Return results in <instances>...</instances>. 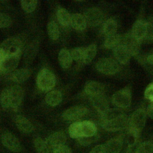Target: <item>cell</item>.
Returning <instances> with one entry per match:
<instances>
[{"label": "cell", "mask_w": 153, "mask_h": 153, "mask_svg": "<svg viewBox=\"0 0 153 153\" xmlns=\"http://www.w3.org/2000/svg\"><path fill=\"white\" fill-rule=\"evenodd\" d=\"M147 114L146 109L139 108L136 109L128 118L127 134L139 141L141 133L145 127Z\"/></svg>", "instance_id": "1"}, {"label": "cell", "mask_w": 153, "mask_h": 153, "mask_svg": "<svg viewBox=\"0 0 153 153\" xmlns=\"http://www.w3.org/2000/svg\"><path fill=\"white\" fill-rule=\"evenodd\" d=\"M128 118L124 112L108 120H99V125L106 131L115 132L127 128Z\"/></svg>", "instance_id": "2"}, {"label": "cell", "mask_w": 153, "mask_h": 153, "mask_svg": "<svg viewBox=\"0 0 153 153\" xmlns=\"http://www.w3.org/2000/svg\"><path fill=\"white\" fill-rule=\"evenodd\" d=\"M112 103L118 109L128 108L131 103V89L127 85L114 93L111 97Z\"/></svg>", "instance_id": "3"}, {"label": "cell", "mask_w": 153, "mask_h": 153, "mask_svg": "<svg viewBox=\"0 0 153 153\" xmlns=\"http://www.w3.org/2000/svg\"><path fill=\"white\" fill-rule=\"evenodd\" d=\"M36 84L43 91L51 90L56 84V77L54 74L46 68L42 69L36 77Z\"/></svg>", "instance_id": "4"}, {"label": "cell", "mask_w": 153, "mask_h": 153, "mask_svg": "<svg viewBox=\"0 0 153 153\" xmlns=\"http://www.w3.org/2000/svg\"><path fill=\"white\" fill-rule=\"evenodd\" d=\"M96 68L99 72L107 75H115L120 69L119 63L111 57H103L99 59L96 63Z\"/></svg>", "instance_id": "5"}, {"label": "cell", "mask_w": 153, "mask_h": 153, "mask_svg": "<svg viewBox=\"0 0 153 153\" xmlns=\"http://www.w3.org/2000/svg\"><path fill=\"white\" fill-rule=\"evenodd\" d=\"M126 139L125 133H120L103 143V153H120L122 150Z\"/></svg>", "instance_id": "6"}, {"label": "cell", "mask_w": 153, "mask_h": 153, "mask_svg": "<svg viewBox=\"0 0 153 153\" xmlns=\"http://www.w3.org/2000/svg\"><path fill=\"white\" fill-rule=\"evenodd\" d=\"M0 48L7 56L19 54L22 53V42L18 38L10 37L2 42Z\"/></svg>", "instance_id": "7"}, {"label": "cell", "mask_w": 153, "mask_h": 153, "mask_svg": "<svg viewBox=\"0 0 153 153\" xmlns=\"http://www.w3.org/2000/svg\"><path fill=\"white\" fill-rule=\"evenodd\" d=\"M1 140L2 145L10 151L14 152H19L22 150V145L17 139L13 133L10 131H4L1 136Z\"/></svg>", "instance_id": "8"}, {"label": "cell", "mask_w": 153, "mask_h": 153, "mask_svg": "<svg viewBox=\"0 0 153 153\" xmlns=\"http://www.w3.org/2000/svg\"><path fill=\"white\" fill-rule=\"evenodd\" d=\"M120 44L127 50L131 56H137L139 53L141 43L131 35V32L122 36Z\"/></svg>", "instance_id": "9"}, {"label": "cell", "mask_w": 153, "mask_h": 153, "mask_svg": "<svg viewBox=\"0 0 153 153\" xmlns=\"http://www.w3.org/2000/svg\"><path fill=\"white\" fill-rule=\"evenodd\" d=\"M84 16L87 24L92 27H95L101 24L104 19L103 12L100 9L95 7L87 10Z\"/></svg>", "instance_id": "10"}, {"label": "cell", "mask_w": 153, "mask_h": 153, "mask_svg": "<svg viewBox=\"0 0 153 153\" xmlns=\"http://www.w3.org/2000/svg\"><path fill=\"white\" fill-rule=\"evenodd\" d=\"M88 112V109L81 105L72 106L66 109L62 114L63 118L68 121H74L83 117Z\"/></svg>", "instance_id": "11"}, {"label": "cell", "mask_w": 153, "mask_h": 153, "mask_svg": "<svg viewBox=\"0 0 153 153\" xmlns=\"http://www.w3.org/2000/svg\"><path fill=\"white\" fill-rule=\"evenodd\" d=\"M11 96V108L17 111L20 107L23 100L24 92L19 85H14L10 88Z\"/></svg>", "instance_id": "12"}, {"label": "cell", "mask_w": 153, "mask_h": 153, "mask_svg": "<svg viewBox=\"0 0 153 153\" xmlns=\"http://www.w3.org/2000/svg\"><path fill=\"white\" fill-rule=\"evenodd\" d=\"M90 99L93 107L99 113V116L105 114L110 109L109 102L105 94L92 96Z\"/></svg>", "instance_id": "13"}, {"label": "cell", "mask_w": 153, "mask_h": 153, "mask_svg": "<svg viewBox=\"0 0 153 153\" xmlns=\"http://www.w3.org/2000/svg\"><path fill=\"white\" fill-rule=\"evenodd\" d=\"M67 137L65 133L62 131L54 132L50 134L45 139V141L48 147L52 150L54 148L65 145L66 142Z\"/></svg>", "instance_id": "14"}, {"label": "cell", "mask_w": 153, "mask_h": 153, "mask_svg": "<svg viewBox=\"0 0 153 153\" xmlns=\"http://www.w3.org/2000/svg\"><path fill=\"white\" fill-rule=\"evenodd\" d=\"M146 29V21L142 19H137L132 26L131 35L140 43L145 39Z\"/></svg>", "instance_id": "15"}, {"label": "cell", "mask_w": 153, "mask_h": 153, "mask_svg": "<svg viewBox=\"0 0 153 153\" xmlns=\"http://www.w3.org/2000/svg\"><path fill=\"white\" fill-rule=\"evenodd\" d=\"M21 53L7 56L1 62V71L4 72H10L14 71L18 66Z\"/></svg>", "instance_id": "16"}, {"label": "cell", "mask_w": 153, "mask_h": 153, "mask_svg": "<svg viewBox=\"0 0 153 153\" xmlns=\"http://www.w3.org/2000/svg\"><path fill=\"white\" fill-rule=\"evenodd\" d=\"M85 93L90 97L105 94V88L103 84L94 81H90L86 83L84 87Z\"/></svg>", "instance_id": "17"}, {"label": "cell", "mask_w": 153, "mask_h": 153, "mask_svg": "<svg viewBox=\"0 0 153 153\" xmlns=\"http://www.w3.org/2000/svg\"><path fill=\"white\" fill-rule=\"evenodd\" d=\"M113 55L115 60L122 65L128 63L131 57L127 50L121 44L113 49Z\"/></svg>", "instance_id": "18"}, {"label": "cell", "mask_w": 153, "mask_h": 153, "mask_svg": "<svg viewBox=\"0 0 153 153\" xmlns=\"http://www.w3.org/2000/svg\"><path fill=\"white\" fill-rule=\"evenodd\" d=\"M16 126L22 133H30L34 130V127L32 123L26 117L19 115L14 118Z\"/></svg>", "instance_id": "19"}, {"label": "cell", "mask_w": 153, "mask_h": 153, "mask_svg": "<svg viewBox=\"0 0 153 153\" xmlns=\"http://www.w3.org/2000/svg\"><path fill=\"white\" fill-rule=\"evenodd\" d=\"M80 130L81 137L92 136L97 134L96 125L93 122L88 120L80 121Z\"/></svg>", "instance_id": "20"}, {"label": "cell", "mask_w": 153, "mask_h": 153, "mask_svg": "<svg viewBox=\"0 0 153 153\" xmlns=\"http://www.w3.org/2000/svg\"><path fill=\"white\" fill-rule=\"evenodd\" d=\"M71 25L76 30H84L87 27V22L83 15L79 13H75L71 16Z\"/></svg>", "instance_id": "21"}, {"label": "cell", "mask_w": 153, "mask_h": 153, "mask_svg": "<svg viewBox=\"0 0 153 153\" xmlns=\"http://www.w3.org/2000/svg\"><path fill=\"white\" fill-rule=\"evenodd\" d=\"M45 102L51 106H56L58 105L62 100V94L57 90H53L49 91L45 97Z\"/></svg>", "instance_id": "22"}, {"label": "cell", "mask_w": 153, "mask_h": 153, "mask_svg": "<svg viewBox=\"0 0 153 153\" xmlns=\"http://www.w3.org/2000/svg\"><path fill=\"white\" fill-rule=\"evenodd\" d=\"M117 28L118 24L116 20L113 18H110L104 22L102 30L106 36H109L116 34Z\"/></svg>", "instance_id": "23"}, {"label": "cell", "mask_w": 153, "mask_h": 153, "mask_svg": "<svg viewBox=\"0 0 153 153\" xmlns=\"http://www.w3.org/2000/svg\"><path fill=\"white\" fill-rule=\"evenodd\" d=\"M58 60L60 66L65 69L69 68L72 62L71 53L66 48H63L59 51Z\"/></svg>", "instance_id": "24"}, {"label": "cell", "mask_w": 153, "mask_h": 153, "mask_svg": "<svg viewBox=\"0 0 153 153\" xmlns=\"http://www.w3.org/2000/svg\"><path fill=\"white\" fill-rule=\"evenodd\" d=\"M30 71L25 68L19 69L15 71L11 75V79L14 82L22 83L26 81L30 76Z\"/></svg>", "instance_id": "25"}, {"label": "cell", "mask_w": 153, "mask_h": 153, "mask_svg": "<svg viewBox=\"0 0 153 153\" xmlns=\"http://www.w3.org/2000/svg\"><path fill=\"white\" fill-rule=\"evenodd\" d=\"M121 38L122 36L117 33L106 36L103 43L104 47L108 49H114L117 45L120 44Z\"/></svg>", "instance_id": "26"}, {"label": "cell", "mask_w": 153, "mask_h": 153, "mask_svg": "<svg viewBox=\"0 0 153 153\" xmlns=\"http://www.w3.org/2000/svg\"><path fill=\"white\" fill-rule=\"evenodd\" d=\"M97 51V46L94 44H90L85 48L82 62L84 64L90 63L94 58Z\"/></svg>", "instance_id": "27"}, {"label": "cell", "mask_w": 153, "mask_h": 153, "mask_svg": "<svg viewBox=\"0 0 153 153\" xmlns=\"http://www.w3.org/2000/svg\"><path fill=\"white\" fill-rule=\"evenodd\" d=\"M34 147L37 153H51V149L46 143L45 140L40 137H36L33 140Z\"/></svg>", "instance_id": "28"}, {"label": "cell", "mask_w": 153, "mask_h": 153, "mask_svg": "<svg viewBox=\"0 0 153 153\" xmlns=\"http://www.w3.org/2000/svg\"><path fill=\"white\" fill-rule=\"evenodd\" d=\"M134 153H153V140L140 142Z\"/></svg>", "instance_id": "29"}, {"label": "cell", "mask_w": 153, "mask_h": 153, "mask_svg": "<svg viewBox=\"0 0 153 153\" xmlns=\"http://www.w3.org/2000/svg\"><path fill=\"white\" fill-rule=\"evenodd\" d=\"M57 18L59 23L63 26H68L71 24V16L65 8H60L58 10Z\"/></svg>", "instance_id": "30"}, {"label": "cell", "mask_w": 153, "mask_h": 153, "mask_svg": "<svg viewBox=\"0 0 153 153\" xmlns=\"http://www.w3.org/2000/svg\"><path fill=\"white\" fill-rule=\"evenodd\" d=\"M0 103L4 109L11 108V96L10 88H4L1 93Z\"/></svg>", "instance_id": "31"}, {"label": "cell", "mask_w": 153, "mask_h": 153, "mask_svg": "<svg viewBox=\"0 0 153 153\" xmlns=\"http://www.w3.org/2000/svg\"><path fill=\"white\" fill-rule=\"evenodd\" d=\"M47 32L49 38L52 40H57L59 37V29L57 25L54 21H51L47 25Z\"/></svg>", "instance_id": "32"}, {"label": "cell", "mask_w": 153, "mask_h": 153, "mask_svg": "<svg viewBox=\"0 0 153 153\" xmlns=\"http://www.w3.org/2000/svg\"><path fill=\"white\" fill-rule=\"evenodd\" d=\"M68 132L70 137L73 139H78L81 137L80 130V121H76L72 123L69 128Z\"/></svg>", "instance_id": "33"}, {"label": "cell", "mask_w": 153, "mask_h": 153, "mask_svg": "<svg viewBox=\"0 0 153 153\" xmlns=\"http://www.w3.org/2000/svg\"><path fill=\"white\" fill-rule=\"evenodd\" d=\"M85 47H78L71 50L70 51L72 60L75 61H82L85 51Z\"/></svg>", "instance_id": "34"}, {"label": "cell", "mask_w": 153, "mask_h": 153, "mask_svg": "<svg viewBox=\"0 0 153 153\" xmlns=\"http://www.w3.org/2000/svg\"><path fill=\"white\" fill-rule=\"evenodd\" d=\"M99 136L98 134H96L92 136L88 137H81L77 139L78 143L84 146H87L91 145L92 143H94L99 139Z\"/></svg>", "instance_id": "35"}, {"label": "cell", "mask_w": 153, "mask_h": 153, "mask_svg": "<svg viewBox=\"0 0 153 153\" xmlns=\"http://www.w3.org/2000/svg\"><path fill=\"white\" fill-rule=\"evenodd\" d=\"M21 6L23 10L26 13H31L33 11L36 7L38 1L35 0L32 1H22L20 2Z\"/></svg>", "instance_id": "36"}, {"label": "cell", "mask_w": 153, "mask_h": 153, "mask_svg": "<svg viewBox=\"0 0 153 153\" xmlns=\"http://www.w3.org/2000/svg\"><path fill=\"white\" fill-rule=\"evenodd\" d=\"M11 23V19L8 14L0 13V28L8 27Z\"/></svg>", "instance_id": "37"}, {"label": "cell", "mask_w": 153, "mask_h": 153, "mask_svg": "<svg viewBox=\"0 0 153 153\" xmlns=\"http://www.w3.org/2000/svg\"><path fill=\"white\" fill-rule=\"evenodd\" d=\"M52 153H72L71 149L66 145H62L54 148Z\"/></svg>", "instance_id": "38"}, {"label": "cell", "mask_w": 153, "mask_h": 153, "mask_svg": "<svg viewBox=\"0 0 153 153\" xmlns=\"http://www.w3.org/2000/svg\"><path fill=\"white\" fill-rule=\"evenodd\" d=\"M144 96L145 99L149 100L151 102H153V82L148 84L144 92Z\"/></svg>", "instance_id": "39"}, {"label": "cell", "mask_w": 153, "mask_h": 153, "mask_svg": "<svg viewBox=\"0 0 153 153\" xmlns=\"http://www.w3.org/2000/svg\"><path fill=\"white\" fill-rule=\"evenodd\" d=\"M144 39L153 41V26L148 21H146V29Z\"/></svg>", "instance_id": "40"}, {"label": "cell", "mask_w": 153, "mask_h": 153, "mask_svg": "<svg viewBox=\"0 0 153 153\" xmlns=\"http://www.w3.org/2000/svg\"><path fill=\"white\" fill-rule=\"evenodd\" d=\"M147 116L151 119H153V102H151L146 109Z\"/></svg>", "instance_id": "41"}, {"label": "cell", "mask_w": 153, "mask_h": 153, "mask_svg": "<svg viewBox=\"0 0 153 153\" xmlns=\"http://www.w3.org/2000/svg\"><path fill=\"white\" fill-rule=\"evenodd\" d=\"M102 147H103L102 144L97 145L95 146L90 151L89 153H103Z\"/></svg>", "instance_id": "42"}, {"label": "cell", "mask_w": 153, "mask_h": 153, "mask_svg": "<svg viewBox=\"0 0 153 153\" xmlns=\"http://www.w3.org/2000/svg\"><path fill=\"white\" fill-rule=\"evenodd\" d=\"M146 62L148 64L153 65V53H151L147 56V57H146Z\"/></svg>", "instance_id": "43"}, {"label": "cell", "mask_w": 153, "mask_h": 153, "mask_svg": "<svg viewBox=\"0 0 153 153\" xmlns=\"http://www.w3.org/2000/svg\"><path fill=\"white\" fill-rule=\"evenodd\" d=\"M7 56L6 54L4 51V50L0 48V62H2V60L5 59V57Z\"/></svg>", "instance_id": "44"}, {"label": "cell", "mask_w": 153, "mask_h": 153, "mask_svg": "<svg viewBox=\"0 0 153 153\" xmlns=\"http://www.w3.org/2000/svg\"><path fill=\"white\" fill-rule=\"evenodd\" d=\"M148 22L151 24V25L153 26V15H151L148 17Z\"/></svg>", "instance_id": "45"}, {"label": "cell", "mask_w": 153, "mask_h": 153, "mask_svg": "<svg viewBox=\"0 0 153 153\" xmlns=\"http://www.w3.org/2000/svg\"><path fill=\"white\" fill-rule=\"evenodd\" d=\"M1 62H0V71H1Z\"/></svg>", "instance_id": "46"}]
</instances>
